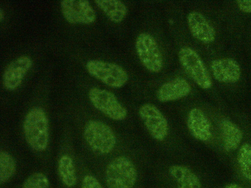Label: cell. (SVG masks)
<instances>
[{
    "label": "cell",
    "instance_id": "22",
    "mask_svg": "<svg viewBox=\"0 0 251 188\" xmlns=\"http://www.w3.org/2000/svg\"><path fill=\"white\" fill-rule=\"evenodd\" d=\"M81 188H102V187L96 178L87 175L83 179Z\"/></svg>",
    "mask_w": 251,
    "mask_h": 188
},
{
    "label": "cell",
    "instance_id": "4",
    "mask_svg": "<svg viewBox=\"0 0 251 188\" xmlns=\"http://www.w3.org/2000/svg\"><path fill=\"white\" fill-rule=\"evenodd\" d=\"M86 68L91 75L113 88L122 87L128 79L124 68L114 63L92 59L86 63Z\"/></svg>",
    "mask_w": 251,
    "mask_h": 188
},
{
    "label": "cell",
    "instance_id": "20",
    "mask_svg": "<svg viewBox=\"0 0 251 188\" xmlns=\"http://www.w3.org/2000/svg\"><path fill=\"white\" fill-rule=\"evenodd\" d=\"M237 161L239 168L243 177L251 181V145L245 143L240 147Z\"/></svg>",
    "mask_w": 251,
    "mask_h": 188
},
{
    "label": "cell",
    "instance_id": "25",
    "mask_svg": "<svg viewBox=\"0 0 251 188\" xmlns=\"http://www.w3.org/2000/svg\"><path fill=\"white\" fill-rule=\"evenodd\" d=\"M4 18V14L2 10L0 9V21L1 22L3 19Z\"/></svg>",
    "mask_w": 251,
    "mask_h": 188
},
{
    "label": "cell",
    "instance_id": "8",
    "mask_svg": "<svg viewBox=\"0 0 251 188\" xmlns=\"http://www.w3.org/2000/svg\"><path fill=\"white\" fill-rule=\"evenodd\" d=\"M139 115L147 129L155 140L163 141L168 132L167 120L154 105L146 103L140 108Z\"/></svg>",
    "mask_w": 251,
    "mask_h": 188
},
{
    "label": "cell",
    "instance_id": "11",
    "mask_svg": "<svg viewBox=\"0 0 251 188\" xmlns=\"http://www.w3.org/2000/svg\"><path fill=\"white\" fill-rule=\"evenodd\" d=\"M212 74L219 82L232 84L237 82L241 76V68L238 63L230 58L213 60L210 65Z\"/></svg>",
    "mask_w": 251,
    "mask_h": 188
},
{
    "label": "cell",
    "instance_id": "7",
    "mask_svg": "<svg viewBox=\"0 0 251 188\" xmlns=\"http://www.w3.org/2000/svg\"><path fill=\"white\" fill-rule=\"evenodd\" d=\"M88 96L93 105L108 118L120 121L126 117V109L111 92L93 87L90 89Z\"/></svg>",
    "mask_w": 251,
    "mask_h": 188
},
{
    "label": "cell",
    "instance_id": "14",
    "mask_svg": "<svg viewBox=\"0 0 251 188\" xmlns=\"http://www.w3.org/2000/svg\"><path fill=\"white\" fill-rule=\"evenodd\" d=\"M187 124L190 132L196 139L205 141L210 139L211 132L210 122L200 109L194 108L189 111Z\"/></svg>",
    "mask_w": 251,
    "mask_h": 188
},
{
    "label": "cell",
    "instance_id": "16",
    "mask_svg": "<svg viewBox=\"0 0 251 188\" xmlns=\"http://www.w3.org/2000/svg\"><path fill=\"white\" fill-rule=\"evenodd\" d=\"M224 148L227 152L235 150L239 145L243 138L240 129L228 119H224L221 123Z\"/></svg>",
    "mask_w": 251,
    "mask_h": 188
},
{
    "label": "cell",
    "instance_id": "2",
    "mask_svg": "<svg viewBox=\"0 0 251 188\" xmlns=\"http://www.w3.org/2000/svg\"><path fill=\"white\" fill-rule=\"evenodd\" d=\"M84 136L90 148L99 155L109 153L116 143V138L111 128L99 120L88 121L84 127Z\"/></svg>",
    "mask_w": 251,
    "mask_h": 188
},
{
    "label": "cell",
    "instance_id": "13",
    "mask_svg": "<svg viewBox=\"0 0 251 188\" xmlns=\"http://www.w3.org/2000/svg\"><path fill=\"white\" fill-rule=\"evenodd\" d=\"M191 90V86L186 80L176 78L161 85L157 92L156 96L160 102L172 101L186 96Z\"/></svg>",
    "mask_w": 251,
    "mask_h": 188
},
{
    "label": "cell",
    "instance_id": "6",
    "mask_svg": "<svg viewBox=\"0 0 251 188\" xmlns=\"http://www.w3.org/2000/svg\"><path fill=\"white\" fill-rule=\"evenodd\" d=\"M135 49L144 67L150 72L158 73L163 66L162 54L157 43L151 34L143 32L137 37Z\"/></svg>",
    "mask_w": 251,
    "mask_h": 188
},
{
    "label": "cell",
    "instance_id": "15",
    "mask_svg": "<svg viewBox=\"0 0 251 188\" xmlns=\"http://www.w3.org/2000/svg\"><path fill=\"white\" fill-rule=\"evenodd\" d=\"M171 176L177 183L176 188H201L200 181L190 168L181 165H173L169 168Z\"/></svg>",
    "mask_w": 251,
    "mask_h": 188
},
{
    "label": "cell",
    "instance_id": "1",
    "mask_svg": "<svg viewBox=\"0 0 251 188\" xmlns=\"http://www.w3.org/2000/svg\"><path fill=\"white\" fill-rule=\"evenodd\" d=\"M25 139L28 144L36 151L46 149L49 142V120L41 107L32 108L26 114L23 125Z\"/></svg>",
    "mask_w": 251,
    "mask_h": 188
},
{
    "label": "cell",
    "instance_id": "17",
    "mask_svg": "<svg viewBox=\"0 0 251 188\" xmlns=\"http://www.w3.org/2000/svg\"><path fill=\"white\" fill-rule=\"evenodd\" d=\"M96 5L112 22L119 23L126 18L127 8L125 3L118 0H97Z\"/></svg>",
    "mask_w": 251,
    "mask_h": 188
},
{
    "label": "cell",
    "instance_id": "9",
    "mask_svg": "<svg viewBox=\"0 0 251 188\" xmlns=\"http://www.w3.org/2000/svg\"><path fill=\"white\" fill-rule=\"evenodd\" d=\"M60 6L63 17L69 23L90 24L96 20L95 11L88 0H62Z\"/></svg>",
    "mask_w": 251,
    "mask_h": 188
},
{
    "label": "cell",
    "instance_id": "23",
    "mask_svg": "<svg viewBox=\"0 0 251 188\" xmlns=\"http://www.w3.org/2000/svg\"><path fill=\"white\" fill-rule=\"evenodd\" d=\"M237 4L242 12L246 13H251V0H237Z\"/></svg>",
    "mask_w": 251,
    "mask_h": 188
},
{
    "label": "cell",
    "instance_id": "12",
    "mask_svg": "<svg viewBox=\"0 0 251 188\" xmlns=\"http://www.w3.org/2000/svg\"><path fill=\"white\" fill-rule=\"evenodd\" d=\"M188 25L193 36L204 44L213 42L215 31L206 18L200 12L191 11L187 16Z\"/></svg>",
    "mask_w": 251,
    "mask_h": 188
},
{
    "label": "cell",
    "instance_id": "10",
    "mask_svg": "<svg viewBox=\"0 0 251 188\" xmlns=\"http://www.w3.org/2000/svg\"><path fill=\"white\" fill-rule=\"evenodd\" d=\"M32 65V60L25 55L21 56L10 63L3 73V87L9 91L16 89Z\"/></svg>",
    "mask_w": 251,
    "mask_h": 188
},
{
    "label": "cell",
    "instance_id": "21",
    "mask_svg": "<svg viewBox=\"0 0 251 188\" xmlns=\"http://www.w3.org/2000/svg\"><path fill=\"white\" fill-rule=\"evenodd\" d=\"M23 188H49V181L44 174L36 172L25 181Z\"/></svg>",
    "mask_w": 251,
    "mask_h": 188
},
{
    "label": "cell",
    "instance_id": "24",
    "mask_svg": "<svg viewBox=\"0 0 251 188\" xmlns=\"http://www.w3.org/2000/svg\"><path fill=\"white\" fill-rule=\"evenodd\" d=\"M225 188H243L241 186L234 183L229 184L226 185Z\"/></svg>",
    "mask_w": 251,
    "mask_h": 188
},
{
    "label": "cell",
    "instance_id": "3",
    "mask_svg": "<svg viewBox=\"0 0 251 188\" xmlns=\"http://www.w3.org/2000/svg\"><path fill=\"white\" fill-rule=\"evenodd\" d=\"M105 176L108 188H132L137 180V173L129 159L119 156L109 163Z\"/></svg>",
    "mask_w": 251,
    "mask_h": 188
},
{
    "label": "cell",
    "instance_id": "18",
    "mask_svg": "<svg viewBox=\"0 0 251 188\" xmlns=\"http://www.w3.org/2000/svg\"><path fill=\"white\" fill-rule=\"evenodd\" d=\"M58 171L64 185L72 187L75 185L76 181L75 170L73 161L70 156L64 155L60 158Z\"/></svg>",
    "mask_w": 251,
    "mask_h": 188
},
{
    "label": "cell",
    "instance_id": "5",
    "mask_svg": "<svg viewBox=\"0 0 251 188\" xmlns=\"http://www.w3.org/2000/svg\"><path fill=\"white\" fill-rule=\"evenodd\" d=\"M178 56L183 69L199 86L205 90L211 87L212 81L206 68L194 50L183 47L179 49Z\"/></svg>",
    "mask_w": 251,
    "mask_h": 188
},
{
    "label": "cell",
    "instance_id": "19",
    "mask_svg": "<svg viewBox=\"0 0 251 188\" xmlns=\"http://www.w3.org/2000/svg\"><path fill=\"white\" fill-rule=\"evenodd\" d=\"M16 163L13 157L7 152L0 153V182H7L16 171Z\"/></svg>",
    "mask_w": 251,
    "mask_h": 188
}]
</instances>
